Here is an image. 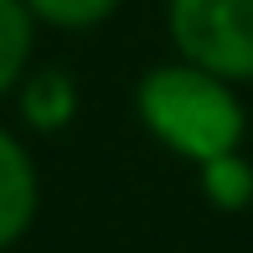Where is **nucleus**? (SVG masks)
I'll use <instances>...</instances> for the list:
<instances>
[{"instance_id": "obj_1", "label": "nucleus", "mask_w": 253, "mask_h": 253, "mask_svg": "<svg viewBox=\"0 0 253 253\" xmlns=\"http://www.w3.org/2000/svg\"><path fill=\"white\" fill-rule=\"evenodd\" d=\"M134 114L160 150H170L186 166H202L248 140V103L238 98V83L186 57L145 67L134 83Z\"/></svg>"}, {"instance_id": "obj_2", "label": "nucleus", "mask_w": 253, "mask_h": 253, "mask_svg": "<svg viewBox=\"0 0 253 253\" xmlns=\"http://www.w3.org/2000/svg\"><path fill=\"white\" fill-rule=\"evenodd\" d=\"M170 52L227 83H253V0H166Z\"/></svg>"}, {"instance_id": "obj_3", "label": "nucleus", "mask_w": 253, "mask_h": 253, "mask_svg": "<svg viewBox=\"0 0 253 253\" xmlns=\"http://www.w3.org/2000/svg\"><path fill=\"white\" fill-rule=\"evenodd\" d=\"M37 212H42L37 155L26 150V140H21L16 129L0 124V253H10L31 233Z\"/></svg>"}, {"instance_id": "obj_4", "label": "nucleus", "mask_w": 253, "mask_h": 253, "mask_svg": "<svg viewBox=\"0 0 253 253\" xmlns=\"http://www.w3.org/2000/svg\"><path fill=\"white\" fill-rule=\"evenodd\" d=\"M10 98H16V119H21V129H31V134H42V140H52V134H62V129H73V119H78V83H73V73L67 67H37L31 62L26 73H21V83L10 88Z\"/></svg>"}, {"instance_id": "obj_5", "label": "nucleus", "mask_w": 253, "mask_h": 253, "mask_svg": "<svg viewBox=\"0 0 253 253\" xmlns=\"http://www.w3.org/2000/svg\"><path fill=\"white\" fill-rule=\"evenodd\" d=\"M197 186H202V197L212 202L217 212H243V207H253V160L243 155V145L202 160L197 166Z\"/></svg>"}, {"instance_id": "obj_6", "label": "nucleus", "mask_w": 253, "mask_h": 253, "mask_svg": "<svg viewBox=\"0 0 253 253\" xmlns=\"http://www.w3.org/2000/svg\"><path fill=\"white\" fill-rule=\"evenodd\" d=\"M37 21L21 0H0V98H10V88L21 83V73L31 67L37 52Z\"/></svg>"}, {"instance_id": "obj_7", "label": "nucleus", "mask_w": 253, "mask_h": 253, "mask_svg": "<svg viewBox=\"0 0 253 253\" xmlns=\"http://www.w3.org/2000/svg\"><path fill=\"white\" fill-rule=\"evenodd\" d=\"M21 5L47 31H98L119 16L124 0H21Z\"/></svg>"}]
</instances>
